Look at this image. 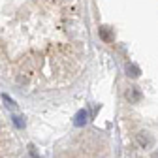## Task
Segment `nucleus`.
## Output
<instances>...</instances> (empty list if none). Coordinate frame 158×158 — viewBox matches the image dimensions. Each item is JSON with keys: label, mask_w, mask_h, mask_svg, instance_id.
<instances>
[{"label": "nucleus", "mask_w": 158, "mask_h": 158, "mask_svg": "<svg viewBox=\"0 0 158 158\" xmlns=\"http://www.w3.org/2000/svg\"><path fill=\"white\" fill-rule=\"evenodd\" d=\"M135 141L141 149H149V147H152V135L147 130H139L135 134Z\"/></svg>", "instance_id": "1"}, {"label": "nucleus", "mask_w": 158, "mask_h": 158, "mask_svg": "<svg viewBox=\"0 0 158 158\" xmlns=\"http://www.w3.org/2000/svg\"><path fill=\"white\" fill-rule=\"evenodd\" d=\"M124 96H126V100H128L130 104H139V102H141V98H143L139 87H128Z\"/></svg>", "instance_id": "2"}, {"label": "nucleus", "mask_w": 158, "mask_h": 158, "mask_svg": "<svg viewBox=\"0 0 158 158\" xmlns=\"http://www.w3.org/2000/svg\"><path fill=\"white\" fill-rule=\"evenodd\" d=\"M89 121V113H87V109H81V111H77V115H75V126H83L85 123Z\"/></svg>", "instance_id": "3"}, {"label": "nucleus", "mask_w": 158, "mask_h": 158, "mask_svg": "<svg viewBox=\"0 0 158 158\" xmlns=\"http://www.w3.org/2000/svg\"><path fill=\"white\" fill-rule=\"evenodd\" d=\"M139 73H141V70H139V66L137 64H126V75L128 77H132V79H135V77H139Z\"/></svg>", "instance_id": "4"}, {"label": "nucleus", "mask_w": 158, "mask_h": 158, "mask_svg": "<svg viewBox=\"0 0 158 158\" xmlns=\"http://www.w3.org/2000/svg\"><path fill=\"white\" fill-rule=\"evenodd\" d=\"M98 32H100V38L104 40L106 44H111L113 42V34H111V30L107 27H100V30H98Z\"/></svg>", "instance_id": "5"}, {"label": "nucleus", "mask_w": 158, "mask_h": 158, "mask_svg": "<svg viewBox=\"0 0 158 158\" xmlns=\"http://www.w3.org/2000/svg\"><path fill=\"white\" fill-rule=\"evenodd\" d=\"M2 98H4V104H6V107H10V109H17V104L11 100V98H10L8 94H4Z\"/></svg>", "instance_id": "6"}, {"label": "nucleus", "mask_w": 158, "mask_h": 158, "mask_svg": "<svg viewBox=\"0 0 158 158\" xmlns=\"http://www.w3.org/2000/svg\"><path fill=\"white\" fill-rule=\"evenodd\" d=\"M13 123H15V126H17V128H25V117L15 115V117H13Z\"/></svg>", "instance_id": "7"}, {"label": "nucleus", "mask_w": 158, "mask_h": 158, "mask_svg": "<svg viewBox=\"0 0 158 158\" xmlns=\"http://www.w3.org/2000/svg\"><path fill=\"white\" fill-rule=\"evenodd\" d=\"M156 158H158V156H156Z\"/></svg>", "instance_id": "8"}]
</instances>
